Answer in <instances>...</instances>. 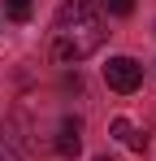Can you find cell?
I'll return each mask as SVG.
<instances>
[{
    "instance_id": "cell-1",
    "label": "cell",
    "mask_w": 156,
    "mask_h": 161,
    "mask_svg": "<svg viewBox=\"0 0 156 161\" xmlns=\"http://www.w3.org/2000/svg\"><path fill=\"white\" fill-rule=\"evenodd\" d=\"M104 44V13L96 0H65L52 22V57L61 65H78Z\"/></svg>"
},
{
    "instance_id": "cell-3",
    "label": "cell",
    "mask_w": 156,
    "mask_h": 161,
    "mask_svg": "<svg viewBox=\"0 0 156 161\" xmlns=\"http://www.w3.org/2000/svg\"><path fill=\"white\" fill-rule=\"evenodd\" d=\"M52 148H56V157H78V153H82V122H78V118H65V122H61V131H56V144H52Z\"/></svg>"
},
{
    "instance_id": "cell-2",
    "label": "cell",
    "mask_w": 156,
    "mask_h": 161,
    "mask_svg": "<svg viewBox=\"0 0 156 161\" xmlns=\"http://www.w3.org/2000/svg\"><path fill=\"white\" fill-rule=\"evenodd\" d=\"M104 83L113 87V92H139V83H143V65L134 61V57H108V65H104Z\"/></svg>"
},
{
    "instance_id": "cell-5",
    "label": "cell",
    "mask_w": 156,
    "mask_h": 161,
    "mask_svg": "<svg viewBox=\"0 0 156 161\" xmlns=\"http://www.w3.org/2000/svg\"><path fill=\"white\" fill-rule=\"evenodd\" d=\"M35 13V0H4V18L9 22H26Z\"/></svg>"
},
{
    "instance_id": "cell-6",
    "label": "cell",
    "mask_w": 156,
    "mask_h": 161,
    "mask_svg": "<svg viewBox=\"0 0 156 161\" xmlns=\"http://www.w3.org/2000/svg\"><path fill=\"white\" fill-rule=\"evenodd\" d=\"M100 4L113 13V18H130V13H134V0H100Z\"/></svg>"
},
{
    "instance_id": "cell-4",
    "label": "cell",
    "mask_w": 156,
    "mask_h": 161,
    "mask_svg": "<svg viewBox=\"0 0 156 161\" xmlns=\"http://www.w3.org/2000/svg\"><path fill=\"white\" fill-rule=\"evenodd\" d=\"M113 135H117V139L126 144L130 153H143V148H148V135L139 131V126H134L130 118H113Z\"/></svg>"
},
{
    "instance_id": "cell-7",
    "label": "cell",
    "mask_w": 156,
    "mask_h": 161,
    "mask_svg": "<svg viewBox=\"0 0 156 161\" xmlns=\"http://www.w3.org/2000/svg\"><path fill=\"white\" fill-rule=\"evenodd\" d=\"M96 161H113V157H96Z\"/></svg>"
}]
</instances>
